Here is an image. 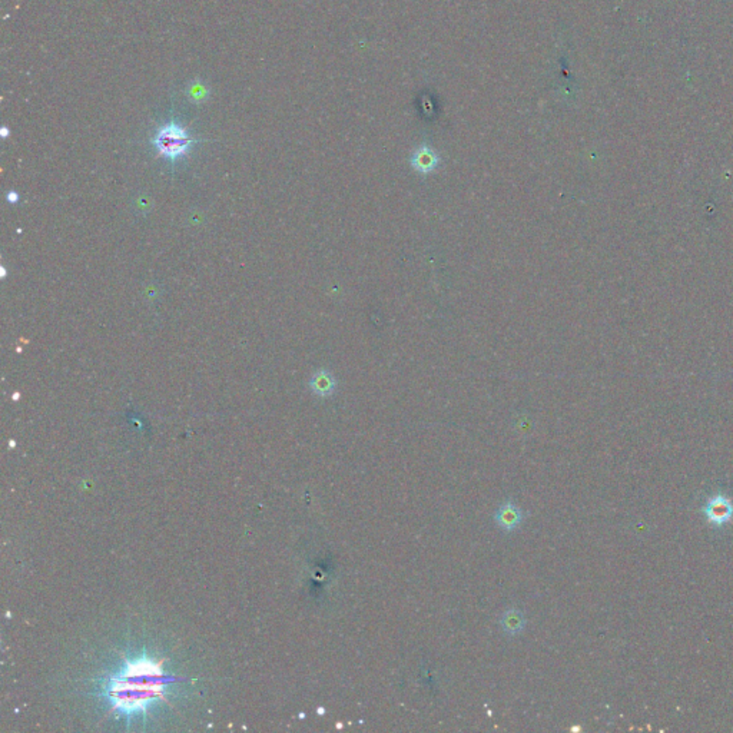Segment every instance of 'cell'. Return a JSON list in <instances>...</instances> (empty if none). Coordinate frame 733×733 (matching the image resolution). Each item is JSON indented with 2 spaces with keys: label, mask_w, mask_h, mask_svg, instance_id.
<instances>
[{
  "label": "cell",
  "mask_w": 733,
  "mask_h": 733,
  "mask_svg": "<svg viewBox=\"0 0 733 733\" xmlns=\"http://www.w3.org/2000/svg\"><path fill=\"white\" fill-rule=\"evenodd\" d=\"M195 142L197 141L193 137H189L185 127L174 120L159 127L152 139L158 155L168 159L171 162H175L176 159L185 156L193 149Z\"/></svg>",
  "instance_id": "1"
},
{
  "label": "cell",
  "mask_w": 733,
  "mask_h": 733,
  "mask_svg": "<svg viewBox=\"0 0 733 733\" xmlns=\"http://www.w3.org/2000/svg\"><path fill=\"white\" fill-rule=\"evenodd\" d=\"M704 512L709 523L723 526L733 519V501L725 494H716L709 498Z\"/></svg>",
  "instance_id": "2"
},
{
  "label": "cell",
  "mask_w": 733,
  "mask_h": 733,
  "mask_svg": "<svg viewBox=\"0 0 733 733\" xmlns=\"http://www.w3.org/2000/svg\"><path fill=\"white\" fill-rule=\"evenodd\" d=\"M523 520H524V512L517 504H515L512 500L503 501L498 505L497 512L494 515L496 524L501 530H504L507 533H512L516 529H519V526L523 523Z\"/></svg>",
  "instance_id": "3"
},
{
  "label": "cell",
  "mask_w": 733,
  "mask_h": 733,
  "mask_svg": "<svg viewBox=\"0 0 733 733\" xmlns=\"http://www.w3.org/2000/svg\"><path fill=\"white\" fill-rule=\"evenodd\" d=\"M410 162L414 171H417L419 174H423V175H428L437 169L440 164V156L431 146L421 145L414 151Z\"/></svg>",
  "instance_id": "4"
},
{
  "label": "cell",
  "mask_w": 733,
  "mask_h": 733,
  "mask_svg": "<svg viewBox=\"0 0 733 733\" xmlns=\"http://www.w3.org/2000/svg\"><path fill=\"white\" fill-rule=\"evenodd\" d=\"M524 613L517 608L507 609L500 617V626L508 636H517L526 629Z\"/></svg>",
  "instance_id": "5"
},
{
  "label": "cell",
  "mask_w": 733,
  "mask_h": 733,
  "mask_svg": "<svg viewBox=\"0 0 733 733\" xmlns=\"http://www.w3.org/2000/svg\"><path fill=\"white\" fill-rule=\"evenodd\" d=\"M311 390L320 397H328L335 390V379L328 371H318L309 381Z\"/></svg>",
  "instance_id": "6"
},
{
  "label": "cell",
  "mask_w": 733,
  "mask_h": 733,
  "mask_svg": "<svg viewBox=\"0 0 733 733\" xmlns=\"http://www.w3.org/2000/svg\"><path fill=\"white\" fill-rule=\"evenodd\" d=\"M8 200H9V202H13V204H15V202L19 201V195H18L16 193H9V194H8Z\"/></svg>",
  "instance_id": "7"
}]
</instances>
